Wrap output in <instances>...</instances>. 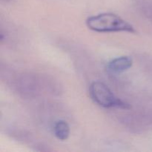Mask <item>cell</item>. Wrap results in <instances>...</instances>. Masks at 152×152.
<instances>
[{
	"label": "cell",
	"instance_id": "obj_5",
	"mask_svg": "<svg viewBox=\"0 0 152 152\" xmlns=\"http://www.w3.org/2000/svg\"><path fill=\"white\" fill-rule=\"evenodd\" d=\"M53 133L55 137L59 140H66L70 135V126L67 122L59 120L53 126Z\"/></svg>",
	"mask_w": 152,
	"mask_h": 152
},
{
	"label": "cell",
	"instance_id": "obj_2",
	"mask_svg": "<svg viewBox=\"0 0 152 152\" xmlns=\"http://www.w3.org/2000/svg\"><path fill=\"white\" fill-rule=\"evenodd\" d=\"M89 93L94 102L103 108H117L129 109L131 105L114 94L111 89L99 81L94 82L89 87Z\"/></svg>",
	"mask_w": 152,
	"mask_h": 152
},
{
	"label": "cell",
	"instance_id": "obj_1",
	"mask_svg": "<svg viewBox=\"0 0 152 152\" xmlns=\"http://www.w3.org/2000/svg\"><path fill=\"white\" fill-rule=\"evenodd\" d=\"M86 25L91 31L98 33H136L133 26L113 13H102L86 19Z\"/></svg>",
	"mask_w": 152,
	"mask_h": 152
},
{
	"label": "cell",
	"instance_id": "obj_6",
	"mask_svg": "<svg viewBox=\"0 0 152 152\" xmlns=\"http://www.w3.org/2000/svg\"><path fill=\"white\" fill-rule=\"evenodd\" d=\"M137 8L143 17L152 23V1L140 0L137 3Z\"/></svg>",
	"mask_w": 152,
	"mask_h": 152
},
{
	"label": "cell",
	"instance_id": "obj_3",
	"mask_svg": "<svg viewBox=\"0 0 152 152\" xmlns=\"http://www.w3.org/2000/svg\"><path fill=\"white\" fill-rule=\"evenodd\" d=\"M17 90L25 95L36 94L39 91L37 80L31 75H22L17 80Z\"/></svg>",
	"mask_w": 152,
	"mask_h": 152
},
{
	"label": "cell",
	"instance_id": "obj_4",
	"mask_svg": "<svg viewBox=\"0 0 152 152\" xmlns=\"http://www.w3.org/2000/svg\"><path fill=\"white\" fill-rule=\"evenodd\" d=\"M133 60L130 56H123L117 57L110 61L106 65V69L113 74H118L127 71L132 68Z\"/></svg>",
	"mask_w": 152,
	"mask_h": 152
}]
</instances>
